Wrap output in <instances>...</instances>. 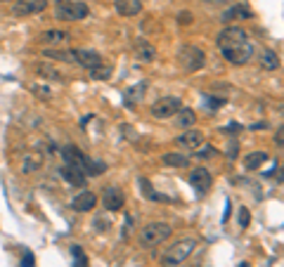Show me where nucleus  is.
Masks as SVG:
<instances>
[{
	"label": "nucleus",
	"instance_id": "obj_1",
	"mask_svg": "<svg viewBox=\"0 0 284 267\" xmlns=\"http://www.w3.org/2000/svg\"><path fill=\"white\" fill-rule=\"evenodd\" d=\"M215 45L223 52V57L235 66H244L254 57V45L249 41V34L239 26H225L215 38Z\"/></svg>",
	"mask_w": 284,
	"mask_h": 267
},
{
	"label": "nucleus",
	"instance_id": "obj_2",
	"mask_svg": "<svg viewBox=\"0 0 284 267\" xmlns=\"http://www.w3.org/2000/svg\"><path fill=\"white\" fill-rule=\"evenodd\" d=\"M62 156H64V161H67V165H74V168H78L81 173H85V178H95V175L107 171V165H104L102 161H92V158H88L83 151L76 149V147H71V144L62 149Z\"/></svg>",
	"mask_w": 284,
	"mask_h": 267
},
{
	"label": "nucleus",
	"instance_id": "obj_3",
	"mask_svg": "<svg viewBox=\"0 0 284 267\" xmlns=\"http://www.w3.org/2000/svg\"><path fill=\"white\" fill-rule=\"evenodd\" d=\"M194 248H197V241L194 239H180V241H175L173 246L166 248V253H164L161 260H164L166 267H178L194 253Z\"/></svg>",
	"mask_w": 284,
	"mask_h": 267
},
{
	"label": "nucleus",
	"instance_id": "obj_4",
	"mask_svg": "<svg viewBox=\"0 0 284 267\" xmlns=\"http://www.w3.org/2000/svg\"><path fill=\"white\" fill-rule=\"evenodd\" d=\"M88 5L78 0H57L55 5V17L59 21H81L88 17Z\"/></svg>",
	"mask_w": 284,
	"mask_h": 267
},
{
	"label": "nucleus",
	"instance_id": "obj_5",
	"mask_svg": "<svg viewBox=\"0 0 284 267\" xmlns=\"http://www.w3.org/2000/svg\"><path fill=\"white\" fill-rule=\"evenodd\" d=\"M171 232H173V227L168 225V222H152V225H147L140 232V246H145V248L159 246V244H164L171 237Z\"/></svg>",
	"mask_w": 284,
	"mask_h": 267
},
{
	"label": "nucleus",
	"instance_id": "obj_6",
	"mask_svg": "<svg viewBox=\"0 0 284 267\" xmlns=\"http://www.w3.org/2000/svg\"><path fill=\"white\" fill-rule=\"evenodd\" d=\"M178 64H180L185 71H199L204 64H206V52L194 45H182L178 50Z\"/></svg>",
	"mask_w": 284,
	"mask_h": 267
},
{
	"label": "nucleus",
	"instance_id": "obj_7",
	"mask_svg": "<svg viewBox=\"0 0 284 267\" xmlns=\"http://www.w3.org/2000/svg\"><path fill=\"white\" fill-rule=\"evenodd\" d=\"M182 109V102H180V97H161L159 102H154L152 104V116L154 118H171L175 116L178 111Z\"/></svg>",
	"mask_w": 284,
	"mask_h": 267
},
{
	"label": "nucleus",
	"instance_id": "obj_8",
	"mask_svg": "<svg viewBox=\"0 0 284 267\" xmlns=\"http://www.w3.org/2000/svg\"><path fill=\"white\" fill-rule=\"evenodd\" d=\"M48 7V0H14L12 14L14 17H28V14H38Z\"/></svg>",
	"mask_w": 284,
	"mask_h": 267
},
{
	"label": "nucleus",
	"instance_id": "obj_9",
	"mask_svg": "<svg viewBox=\"0 0 284 267\" xmlns=\"http://www.w3.org/2000/svg\"><path fill=\"white\" fill-rule=\"evenodd\" d=\"M242 19H251V7L246 3H237V5H232L220 12L223 24H232V21H242Z\"/></svg>",
	"mask_w": 284,
	"mask_h": 267
},
{
	"label": "nucleus",
	"instance_id": "obj_10",
	"mask_svg": "<svg viewBox=\"0 0 284 267\" xmlns=\"http://www.w3.org/2000/svg\"><path fill=\"white\" fill-rule=\"evenodd\" d=\"M190 185H192L199 194H206L208 189H211V185H213V178H211V173H208L206 168H194V171L190 173Z\"/></svg>",
	"mask_w": 284,
	"mask_h": 267
},
{
	"label": "nucleus",
	"instance_id": "obj_11",
	"mask_svg": "<svg viewBox=\"0 0 284 267\" xmlns=\"http://www.w3.org/2000/svg\"><path fill=\"white\" fill-rule=\"evenodd\" d=\"M102 204H104V208H107V211L116 213V211H121V208H123L125 196H123V192H121L118 187H107V189H104V194H102Z\"/></svg>",
	"mask_w": 284,
	"mask_h": 267
},
{
	"label": "nucleus",
	"instance_id": "obj_12",
	"mask_svg": "<svg viewBox=\"0 0 284 267\" xmlns=\"http://www.w3.org/2000/svg\"><path fill=\"white\" fill-rule=\"evenodd\" d=\"M74 55H76V64H81V66L88 69V71H92V69L104 64L102 55L95 52V50H74Z\"/></svg>",
	"mask_w": 284,
	"mask_h": 267
},
{
	"label": "nucleus",
	"instance_id": "obj_13",
	"mask_svg": "<svg viewBox=\"0 0 284 267\" xmlns=\"http://www.w3.org/2000/svg\"><path fill=\"white\" fill-rule=\"evenodd\" d=\"M175 144L182 147V149H199L201 144H204V132L192 128V130L182 132L180 137H175Z\"/></svg>",
	"mask_w": 284,
	"mask_h": 267
},
{
	"label": "nucleus",
	"instance_id": "obj_14",
	"mask_svg": "<svg viewBox=\"0 0 284 267\" xmlns=\"http://www.w3.org/2000/svg\"><path fill=\"white\" fill-rule=\"evenodd\" d=\"M95 206H97V196L92 192H81L74 196V201H71V208L78 213H90Z\"/></svg>",
	"mask_w": 284,
	"mask_h": 267
},
{
	"label": "nucleus",
	"instance_id": "obj_15",
	"mask_svg": "<svg viewBox=\"0 0 284 267\" xmlns=\"http://www.w3.org/2000/svg\"><path fill=\"white\" fill-rule=\"evenodd\" d=\"M114 7L121 17H135L142 12V0H114Z\"/></svg>",
	"mask_w": 284,
	"mask_h": 267
},
{
	"label": "nucleus",
	"instance_id": "obj_16",
	"mask_svg": "<svg viewBox=\"0 0 284 267\" xmlns=\"http://www.w3.org/2000/svg\"><path fill=\"white\" fill-rule=\"evenodd\" d=\"M45 59H57V62H67V64H76V55L74 50H57V48H48L43 50Z\"/></svg>",
	"mask_w": 284,
	"mask_h": 267
},
{
	"label": "nucleus",
	"instance_id": "obj_17",
	"mask_svg": "<svg viewBox=\"0 0 284 267\" xmlns=\"http://www.w3.org/2000/svg\"><path fill=\"white\" fill-rule=\"evenodd\" d=\"M59 175H62L69 185H74V187H83L85 185V173H81L78 168H74V165H67L64 163V168L59 171Z\"/></svg>",
	"mask_w": 284,
	"mask_h": 267
},
{
	"label": "nucleus",
	"instance_id": "obj_18",
	"mask_svg": "<svg viewBox=\"0 0 284 267\" xmlns=\"http://www.w3.org/2000/svg\"><path fill=\"white\" fill-rule=\"evenodd\" d=\"M43 43H48L50 48H57V45H64V43L69 41V34L67 31H59V28H50L45 34L41 36Z\"/></svg>",
	"mask_w": 284,
	"mask_h": 267
},
{
	"label": "nucleus",
	"instance_id": "obj_19",
	"mask_svg": "<svg viewBox=\"0 0 284 267\" xmlns=\"http://www.w3.org/2000/svg\"><path fill=\"white\" fill-rule=\"evenodd\" d=\"M135 57H138V62L149 64L156 59V50H154L147 41H138V45H135Z\"/></svg>",
	"mask_w": 284,
	"mask_h": 267
},
{
	"label": "nucleus",
	"instance_id": "obj_20",
	"mask_svg": "<svg viewBox=\"0 0 284 267\" xmlns=\"http://www.w3.org/2000/svg\"><path fill=\"white\" fill-rule=\"evenodd\" d=\"M145 83H138V85H133V88H128L123 92V104L125 107H135V104L145 97Z\"/></svg>",
	"mask_w": 284,
	"mask_h": 267
},
{
	"label": "nucleus",
	"instance_id": "obj_21",
	"mask_svg": "<svg viewBox=\"0 0 284 267\" xmlns=\"http://www.w3.org/2000/svg\"><path fill=\"white\" fill-rule=\"evenodd\" d=\"M161 163H164V165H173V168H187L190 158L185 156V154H180V151H168V154H164V156H161Z\"/></svg>",
	"mask_w": 284,
	"mask_h": 267
},
{
	"label": "nucleus",
	"instance_id": "obj_22",
	"mask_svg": "<svg viewBox=\"0 0 284 267\" xmlns=\"http://www.w3.org/2000/svg\"><path fill=\"white\" fill-rule=\"evenodd\" d=\"M34 71L38 76H43V78H50V81H59V78H62V74H59L50 62H38L34 66Z\"/></svg>",
	"mask_w": 284,
	"mask_h": 267
},
{
	"label": "nucleus",
	"instance_id": "obj_23",
	"mask_svg": "<svg viewBox=\"0 0 284 267\" xmlns=\"http://www.w3.org/2000/svg\"><path fill=\"white\" fill-rule=\"evenodd\" d=\"M265 161H268V154L265 151H256V154L244 158V165H246V171H256L258 165H263Z\"/></svg>",
	"mask_w": 284,
	"mask_h": 267
},
{
	"label": "nucleus",
	"instance_id": "obj_24",
	"mask_svg": "<svg viewBox=\"0 0 284 267\" xmlns=\"http://www.w3.org/2000/svg\"><path fill=\"white\" fill-rule=\"evenodd\" d=\"M261 66L268 69V71H275L279 66V57L272 52V50H265L263 55H261Z\"/></svg>",
	"mask_w": 284,
	"mask_h": 267
},
{
	"label": "nucleus",
	"instance_id": "obj_25",
	"mask_svg": "<svg viewBox=\"0 0 284 267\" xmlns=\"http://www.w3.org/2000/svg\"><path fill=\"white\" fill-rule=\"evenodd\" d=\"M178 114H180V116H178V125H180V128H192V125L197 123V114H194L192 109H180Z\"/></svg>",
	"mask_w": 284,
	"mask_h": 267
},
{
	"label": "nucleus",
	"instance_id": "obj_26",
	"mask_svg": "<svg viewBox=\"0 0 284 267\" xmlns=\"http://www.w3.org/2000/svg\"><path fill=\"white\" fill-rule=\"evenodd\" d=\"M41 163H43V158L38 156V154H28V156L24 158V163H21V171H24V173H34V171H38V168H41Z\"/></svg>",
	"mask_w": 284,
	"mask_h": 267
},
{
	"label": "nucleus",
	"instance_id": "obj_27",
	"mask_svg": "<svg viewBox=\"0 0 284 267\" xmlns=\"http://www.w3.org/2000/svg\"><path fill=\"white\" fill-rule=\"evenodd\" d=\"M140 187H142V192H145L147 199H152V201H166V196H159V194L152 189V185H149V180L145 178H140Z\"/></svg>",
	"mask_w": 284,
	"mask_h": 267
},
{
	"label": "nucleus",
	"instance_id": "obj_28",
	"mask_svg": "<svg viewBox=\"0 0 284 267\" xmlns=\"http://www.w3.org/2000/svg\"><path fill=\"white\" fill-rule=\"evenodd\" d=\"M71 253H74V267H88V258L83 255L81 246H71Z\"/></svg>",
	"mask_w": 284,
	"mask_h": 267
},
{
	"label": "nucleus",
	"instance_id": "obj_29",
	"mask_svg": "<svg viewBox=\"0 0 284 267\" xmlns=\"http://www.w3.org/2000/svg\"><path fill=\"white\" fill-rule=\"evenodd\" d=\"M111 71H114L111 66H97V69H92L90 74H92V78H95V81H107V78L111 76Z\"/></svg>",
	"mask_w": 284,
	"mask_h": 267
},
{
	"label": "nucleus",
	"instance_id": "obj_30",
	"mask_svg": "<svg viewBox=\"0 0 284 267\" xmlns=\"http://www.w3.org/2000/svg\"><path fill=\"white\" fill-rule=\"evenodd\" d=\"M194 156H197V158H213L215 156V147H211V144H204L199 151H194Z\"/></svg>",
	"mask_w": 284,
	"mask_h": 267
},
{
	"label": "nucleus",
	"instance_id": "obj_31",
	"mask_svg": "<svg viewBox=\"0 0 284 267\" xmlns=\"http://www.w3.org/2000/svg\"><path fill=\"white\" fill-rule=\"evenodd\" d=\"M249 222H251L249 208H239V227H249Z\"/></svg>",
	"mask_w": 284,
	"mask_h": 267
},
{
	"label": "nucleus",
	"instance_id": "obj_32",
	"mask_svg": "<svg viewBox=\"0 0 284 267\" xmlns=\"http://www.w3.org/2000/svg\"><path fill=\"white\" fill-rule=\"evenodd\" d=\"M121 135L128 137V140H133V142L138 140V135H135V128H133V125H121Z\"/></svg>",
	"mask_w": 284,
	"mask_h": 267
},
{
	"label": "nucleus",
	"instance_id": "obj_33",
	"mask_svg": "<svg viewBox=\"0 0 284 267\" xmlns=\"http://www.w3.org/2000/svg\"><path fill=\"white\" fill-rule=\"evenodd\" d=\"M34 253H31V251H24V258H21V267H36L34 265Z\"/></svg>",
	"mask_w": 284,
	"mask_h": 267
},
{
	"label": "nucleus",
	"instance_id": "obj_34",
	"mask_svg": "<svg viewBox=\"0 0 284 267\" xmlns=\"http://www.w3.org/2000/svg\"><path fill=\"white\" fill-rule=\"evenodd\" d=\"M237 154H239V144H237V142H228V156L235 158Z\"/></svg>",
	"mask_w": 284,
	"mask_h": 267
},
{
	"label": "nucleus",
	"instance_id": "obj_35",
	"mask_svg": "<svg viewBox=\"0 0 284 267\" xmlns=\"http://www.w3.org/2000/svg\"><path fill=\"white\" fill-rule=\"evenodd\" d=\"M178 24H182V26H187V24H192V14H190V12L178 14Z\"/></svg>",
	"mask_w": 284,
	"mask_h": 267
},
{
	"label": "nucleus",
	"instance_id": "obj_36",
	"mask_svg": "<svg viewBox=\"0 0 284 267\" xmlns=\"http://www.w3.org/2000/svg\"><path fill=\"white\" fill-rule=\"evenodd\" d=\"M34 92H38V97H50V88H43V85H31Z\"/></svg>",
	"mask_w": 284,
	"mask_h": 267
},
{
	"label": "nucleus",
	"instance_id": "obj_37",
	"mask_svg": "<svg viewBox=\"0 0 284 267\" xmlns=\"http://www.w3.org/2000/svg\"><path fill=\"white\" fill-rule=\"evenodd\" d=\"M206 104L211 107V109H218V107H223L225 102H223V99H213V97H208V95H206Z\"/></svg>",
	"mask_w": 284,
	"mask_h": 267
},
{
	"label": "nucleus",
	"instance_id": "obj_38",
	"mask_svg": "<svg viewBox=\"0 0 284 267\" xmlns=\"http://www.w3.org/2000/svg\"><path fill=\"white\" fill-rule=\"evenodd\" d=\"M239 130H242V125H239V123H230L228 128H225V132H228V135H237Z\"/></svg>",
	"mask_w": 284,
	"mask_h": 267
},
{
	"label": "nucleus",
	"instance_id": "obj_39",
	"mask_svg": "<svg viewBox=\"0 0 284 267\" xmlns=\"http://www.w3.org/2000/svg\"><path fill=\"white\" fill-rule=\"evenodd\" d=\"M275 142H277L279 147H284V125H282V128H279L277 132H275Z\"/></svg>",
	"mask_w": 284,
	"mask_h": 267
},
{
	"label": "nucleus",
	"instance_id": "obj_40",
	"mask_svg": "<svg viewBox=\"0 0 284 267\" xmlns=\"http://www.w3.org/2000/svg\"><path fill=\"white\" fill-rule=\"evenodd\" d=\"M225 206H228V208H225V213H223V222H228V218H230V201Z\"/></svg>",
	"mask_w": 284,
	"mask_h": 267
},
{
	"label": "nucleus",
	"instance_id": "obj_41",
	"mask_svg": "<svg viewBox=\"0 0 284 267\" xmlns=\"http://www.w3.org/2000/svg\"><path fill=\"white\" fill-rule=\"evenodd\" d=\"M277 180H279V182H284V165H282V173L277 175Z\"/></svg>",
	"mask_w": 284,
	"mask_h": 267
},
{
	"label": "nucleus",
	"instance_id": "obj_42",
	"mask_svg": "<svg viewBox=\"0 0 284 267\" xmlns=\"http://www.w3.org/2000/svg\"><path fill=\"white\" fill-rule=\"evenodd\" d=\"M204 3H225V0H204Z\"/></svg>",
	"mask_w": 284,
	"mask_h": 267
},
{
	"label": "nucleus",
	"instance_id": "obj_43",
	"mask_svg": "<svg viewBox=\"0 0 284 267\" xmlns=\"http://www.w3.org/2000/svg\"><path fill=\"white\" fill-rule=\"evenodd\" d=\"M0 3H10V0H0Z\"/></svg>",
	"mask_w": 284,
	"mask_h": 267
}]
</instances>
